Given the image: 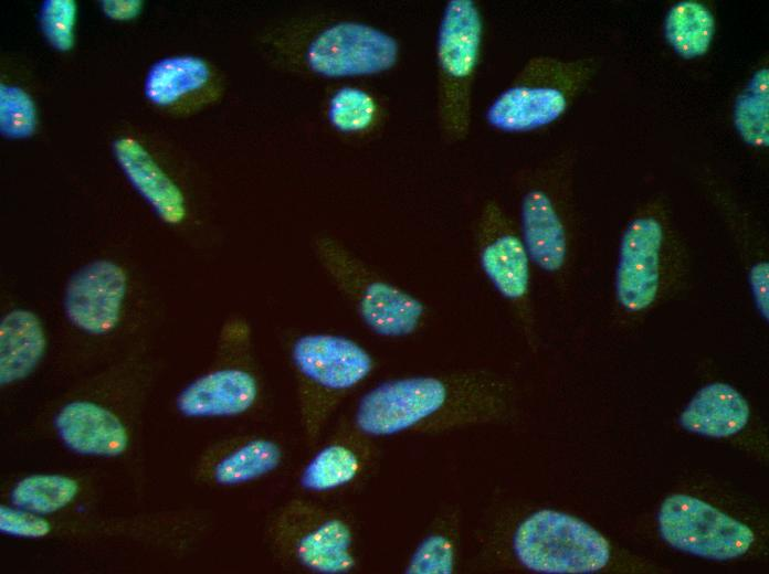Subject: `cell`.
Returning <instances> with one entry per match:
<instances>
[{
	"label": "cell",
	"instance_id": "d4e9b609",
	"mask_svg": "<svg viewBox=\"0 0 769 574\" xmlns=\"http://www.w3.org/2000/svg\"><path fill=\"white\" fill-rule=\"evenodd\" d=\"M362 467L364 460L357 446L346 438H336L319 448L306 463L298 483L309 493L333 492L355 481Z\"/></svg>",
	"mask_w": 769,
	"mask_h": 574
},
{
	"label": "cell",
	"instance_id": "3957f363",
	"mask_svg": "<svg viewBox=\"0 0 769 574\" xmlns=\"http://www.w3.org/2000/svg\"><path fill=\"white\" fill-rule=\"evenodd\" d=\"M692 262L663 193L640 202L621 232L612 283L615 312L641 319L689 285Z\"/></svg>",
	"mask_w": 769,
	"mask_h": 574
},
{
	"label": "cell",
	"instance_id": "83f0119b",
	"mask_svg": "<svg viewBox=\"0 0 769 574\" xmlns=\"http://www.w3.org/2000/svg\"><path fill=\"white\" fill-rule=\"evenodd\" d=\"M76 3L73 0H45L40 10V26L49 43L69 52L75 43Z\"/></svg>",
	"mask_w": 769,
	"mask_h": 574
},
{
	"label": "cell",
	"instance_id": "ac0fdd59",
	"mask_svg": "<svg viewBox=\"0 0 769 574\" xmlns=\"http://www.w3.org/2000/svg\"><path fill=\"white\" fill-rule=\"evenodd\" d=\"M54 424L63 443L82 455L118 456L128 445V435L119 418L93 402L66 404Z\"/></svg>",
	"mask_w": 769,
	"mask_h": 574
},
{
	"label": "cell",
	"instance_id": "4fadbf2b",
	"mask_svg": "<svg viewBox=\"0 0 769 574\" xmlns=\"http://www.w3.org/2000/svg\"><path fill=\"white\" fill-rule=\"evenodd\" d=\"M702 189L724 223L741 262L754 307L769 318V254L763 227L729 185L712 171L699 177Z\"/></svg>",
	"mask_w": 769,
	"mask_h": 574
},
{
	"label": "cell",
	"instance_id": "9a60e30c",
	"mask_svg": "<svg viewBox=\"0 0 769 574\" xmlns=\"http://www.w3.org/2000/svg\"><path fill=\"white\" fill-rule=\"evenodd\" d=\"M126 289L127 278L120 266L106 259L92 262L77 270L66 286V317L85 332L108 333L120 319Z\"/></svg>",
	"mask_w": 769,
	"mask_h": 574
},
{
	"label": "cell",
	"instance_id": "5bb4252c",
	"mask_svg": "<svg viewBox=\"0 0 769 574\" xmlns=\"http://www.w3.org/2000/svg\"><path fill=\"white\" fill-rule=\"evenodd\" d=\"M222 73L197 55H173L155 62L144 82L146 99L158 110L190 116L215 104L224 92Z\"/></svg>",
	"mask_w": 769,
	"mask_h": 574
},
{
	"label": "cell",
	"instance_id": "e0dca14e",
	"mask_svg": "<svg viewBox=\"0 0 769 574\" xmlns=\"http://www.w3.org/2000/svg\"><path fill=\"white\" fill-rule=\"evenodd\" d=\"M113 152L128 181L165 223L178 225L185 221L187 204L182 190L143 144L133 137H118Z\"/></svg>",
	"mask_w": 769,
	"mask_h": 574
},
{
	"label": "cell",
	"instance_id": "9c48e42d",
	"mask_svg": "<svg viewBox=\"0 0 769 574\" xmlns=\"http://www.w3.org/2000/svg\"><path fill=\"white\" fill-rule=\"evenodd\" d=\"M267 536L273 554L291 567L344 574L356 566L349 522L319 502L303 498L288 500L271 517Z\"/></svg>",
	"mask_w": 769,
	"mask_h": 574
},
{
	"label": "cell",
	"instance_id": "484cf974",
	"mask_svg": "<svg viewBox=\"0 0 769 574\" xmlns=\"http://www.w3.org/2000/svg\"><path fill=\"white\" fill-rule=\"evenodd\" d=\"M77 482L60 475H32L20 480L11 492V502L36 514L55 512L77 495Z\"/></svg>",
	"mask_w": 769,
	"mask_h": 574
},
{
	"label": "cell",
	"instance_id": "8fae6325",
	"mask_svg": "<svg viewBox=\"0 0 769 574\" xmlns=\"http://www.w3.org/2000/svg\"><path fill=\"white\" fill-rule=\"evenodd\" d=\"M518 561L545 574H590L609 563L608 540L593 527L565 512L541 509L527 517L513 539Z\"/></svg>",
	"mask_w": 769,
	"mask_h": 574
},
{
	"label": "cell",
	"instance_id": "cb8c5ba5",
	"mask_svg": "<svg viewBox=\"0 0 769 574\" xmlns=\"http://www.w3.org/2000/svg\"><path fill=\"white\" fill-rule=\"evenodd\" d=\"M734 128L741 141L755 149L769 146V64L767 56L750 73L731 107Z\"/></svg>",
	"mask_w": 769,
	"mask_h": 574
},
{
	"label": "cell",
	"instance_id": "30bf717a",
	"mask_svg": "<svg viewBox=\"0 0 769 574\" xmlns=\"http://www.w3.org/2000/svg\"><path fill=\"white\" fill-rule=\"evenodd\" d=\"M473 242L481 272L510 312L530 333L535 323L533 263L516 221L495 198L480 206Z\"/></svg>",
	"mask_w": 769,
	"mask_h": 574
},
{
	"label": "cell",
	"instance_id": "603a6c76",
	"mask_svg": "<svg viewBox=\"0 0 769 574\" xmlns=\"http://www.w3.org/2000/svg\"><path fill=\"white\" fill-rule=\"evenodd\" d=\"M663 33L668 46L684 60H697L712 49L716 17L712 7L699 0H682L665 13Z\"/></svg>",
	"mask_w": 769,
	"mask_h": 574
},
{
	"label": "cell",
	"instance_id": "5b68a950",
	"mask_svg": "<svg viewBox=\"0 0 769 574\" xmlns=\"http://www.w3.org/2000/svg\"><path fill=\"white\" fill-rule=\"evenodd\" d=\"M600 68L596 56L528 59L487 105V126L502 134H528L565 117Z\"/></svg>",
	"mask_w": 769,
	"mask_h": 574
},
{
	"label": "cell",
	"instance_id": "ba28073f",
	"mask_svg": "<svg viewBox=\"0 0 769 574\" xmlns=\"http://www.w3.org/2000/svg\"><path fill=\"white\" fill-rule=\"evenodd\" d=\"M313 249L326 275L372 333L404 338L425 322L429 308L422 299L380 275L337 238L317 235Z\"/></svg>",
	"mask_w": 769,
	"mask_h": 574
},
{
	"label": "cell",
	"instance_id": "f1b7e54d",
	"mask_svg": "<svg viewBox=\"0 0 769 574\" xmlns=\"http://www.w3.org/2000/svg\"><path fill=\"white\" fill-rule=\"evenodd\" d=\"M454 568L451 541L441 534H430L421 541L405 567L409 574H450Z\"/></svg>",
	"mask_w": 769,
	"mask_h": 574
},
{
	"label": "cell",
	"instance_id": "4dcf8cb0",
	"mask_svg": "<svg viewBox=\"0 0 769 574\" xmlns=\"http://www.w3.org/2000/svg\"><path fill=\"white\" fill-rule=\"evenodd\" d=\"M144 6L141 0H103L104 14L115 21H129L139 15Z\"/></svg>",
	"mask_w": 769,
	"mask_h": 574
},
{
	"label": "cell",
	"instance_id": "f546056e",
	"mask_svg": "<svg viewBox=\"0 0 769 574\" xmlns=\"http://www.w3.org/2000/svg\"><path fill=\"white\" fill-rule=\"evenodd\" d=\"M2 533L22 538H42L51 531L50 523L42 517L21 508H0Z\"/></svg>",
	"mask_w": 769,
	"mask_h": 574
},
{
	"label": "cell",
	"instance_id": "277c9868",
	"mask_svg": "<svg viewBox=\"0 0 769 574\" xmlns=\"http://www.w3.org/2000/svg\"><path fill=\"white\" fill-rule=\"evenodd\" d=\"M507 397V384L481 371L398 378L359 398L354 424L366 436H392L440 417L498 414Z\"/></svg>",
	"mask_w": 769,
	"mask_h": 574
},
{
	"label": "cell",
	"instance_id": "44dd1931",
	"mask_svg": "<svg viewBox=\"0 0 769 574\" xmlns=\"http://www.w3.org/2000/svg\"><path fill=\"white\" fill-rule=\"evenodd\" d=\"M45 334L39 318L31 311L15 309L0 323V382L10 384L27 378L45 350Z\"/></svg>",
	"mask_w": 769,
	"mask_h": 574
},
{
	"label": "cell",
	"instance_id": "ffe728a7",
	"mask_svg": "<svg viewBox=\"0 0 769 574\" xmlns=\"http://www.w3.org/2000/svg\"><path fill=\"white\" fill-rule=\"evenodd\" d=\"M749 416V404L737 389L725 382H712L691 398L681 413L680 424L691 433L723 438L740 432Z\"/></svg>",
	"mask_w": 769,
	"mask_h": 574
},
{
	"label": "cell",
	"instance_id": "6da1fadb",
	"mask_svg": "<svg viewBox=\"0 0 769 574\" xmlns=\"http://www.w3.org/2000/svg\"><path fill=\"white\" fill-rule=\"evenodd\" d=\"M270 66L297 76L345 79L393 70L401 44L371 23L326 12H299L272 20L257 38Z\"/></svg>",
	"mask_w": 769,
	"mask_h": 574
},
{
	"label": "cell",
	"instance_id": "7c38bea8",
	"mask_svg": "<svg viewBox=\"0 0 769 574\" xmlns=\"http://www.w3.org/2000/svg\"><path fill=\"white\" fill-rule=\"evenodd\" d=\"M657 520L660 533L668 545L708 560L739 557L755 541L747 524L688 495L667 497Z\"/></svg>",
	"mask_w": 769,
	"mask_h": 574
},
{
	"label": "cell",
	"instance_id": "7402d4cb",
	"mask_svg": "<svg viewBox=\"0 0 769 574\" xmlns=\"http://www.w3.org/2000/svg\"><path fill=\"white\" fill-rule=\"evenodd\" d=\"M284 457V448L276 439L250 437L233 445L211 464V479L221 486L253 481L280 468Z\"/></svg>",
	"mask_w": 769,
	"mask_h": 574
},
{
	"label": "cell",
	"instance_id": "4316f807",
	"mask_svg": "<svg viewBox=\"0 0 769 574\" xmlns=\"http://www.w3.org/2000/svg\"><path fill=\"white\" fill-rule=\"evenodd\" d=\"M38 126L33 98L17 85H0V131L10 139L31 137Z\"/></svg>",
	"mask_w": 769,
	"mask_h": 574
},
{
	"label": "cell",
	"instance_id": "52a82bcc",
	"mask_svg": "<svg viewBox=\"0 0 769 574\" xmlns=\"http://www.w3.org/2000/svg\"><path fill=\"white\" fill-rule=\"evenodd\" d=\"M485 23L474 0L446 1L435 40V114L442 141L456 145L471 130L473 89L480 68Z\"/></svg>",
	"mask_w": 769,
	"mask_h": 574
},
{
	"label": "cell",
	"instance_id": "8992f818",
	"mask_svg": "<svg viewBox=\"0 0 769 574\" xmlns=\"http://www.w3.org/2000/svg\"><path fill=\"white\" fill-rule=\"evenodd\" d=\"M291 362L303 434L313 447L343 400L371 374L375 361L350 338L307 333L293 342Z\"/></svg>",
	"mask_w": 769,
	"mask_h": 574
},
{
	"label": "cell",
	"instance_id": "2e32d148",
	"mask_svg": "<svg viewBox=\"0 0 769 574\" xmlns=\"http://www.w3.org/2000/svg\"><path fill=\"white\" fill-rule=\"evenodd\" d=\"M260 396L256 375L242 368H223L206 373L177 396V408L187 417H222L245 413Z\"/></svg>",
	"mask_w": 769,
	"mask_h": 574
},
{
	"label": "cell",
	"instance_id": "7a4b0ae2",
	"mask_svg": "<svg viewBox=\"0 0 769 574\" xmlns=\"http://www.w3.org/2000/svg\"><path fill=\"white\" fill-rule=\"evenodd\" d=\"M577 150H558L517 169L510 183L517 227L533 266L561 297L569 295L579 249Z\"/></svg>",
	"mask_w": 769,
	"mask_h": 574
},
{
	"label": "cell",
	"instance_id": "d6986e66",
	"mask_svg": "<svg viewBox=\"0 0 769 574\" xmlns=\"http://www.w3.org/2000/svg\"><path fill=\"white\" fill-rule=\"evenodd\" d=\"M327 126L351 142H366L377 137L388 120V105L375 89L343 84L331 88L323 106Z\"/></svg>",
	"mask_w": 769,
	"mask_h": 574
}]
</instances>
